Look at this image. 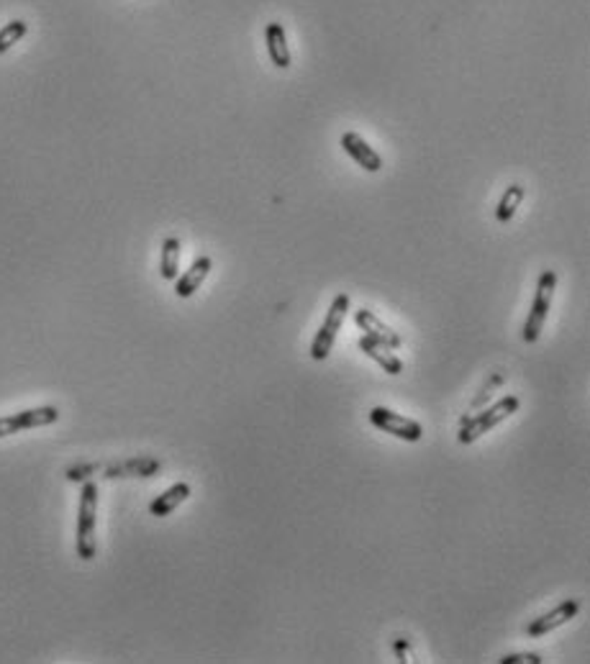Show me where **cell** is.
Returning a JSON list of instances; mask_svg holds the SVG:
<instances>
[{
	"mask_svg": "<svg viewBox=\"0 0 590 664\" xmlns=\"http://www.w3.org/2000/svg\"><path fill=\"white\" fill-rule=\"evenodd\" d=\"M95 518H98V487L95 483L82 485L80 493V508H77V557L91 562L98 554V542H95Z\"/></svg>",
	"mask_w": 590,
	"mask_h": 664,
	"instance_id": "obj_1",
	"label": "cell"
},
{
	"mask_svg": "<svg viewBox=\"0 0 590 664\" xmlns=\"http://www.w3.org/2000/svg\"><path fill=\"white\" fill-rule=\"evenodd\" d=\"M521 408V400L516 395H506L500 398L498 403H493L490 408H485L480 413H475L472 419H462V428L457 434L459 444H475L478 438L488 434L490 428H496L498 423H503L508 416H514L516 410Z\"/></svg>",
	"mask_w": 590,
	"mask_h": 664,
	"instance_id": "obj_2",
	"label": "cell"
},
{
	"mask_svg": "<svg viewBox=\"0 0 590 664\" xmlns=\"http://www.w3.org/2000/svg\"><path fill=\"white\" fill-rule=\"evenodd\" d=\"M555 287H557V272L545 270L539 274V283H537V293H534V303H531L529 316L524 323V332L521 339L527 344H537L542 329H545L546 316H549V308H552V298H555Z\"/></svg>",
	"mask_w": 590,
	"mask_h": 664,
	"instance_id": "obj_3",
	"label": "cell"
},
{
	"mask_svg": "<svg viewBox=\"0 0 590 664\" xmlns=\"http://www.w3.org/2000/svg\"><path fill=\"white\" fill-rule=\"evenodd\" d=\"M347 311H349V295L347 293H339V295L334 298L332 308H329V313L324 318L321 329L316 332L314 344H311V357H314L316 362H324V360L332 354L334 342H336V336H339L342 326H344Z\"/></svg>",
	"mask_w": 590,
	"mask_h": 664,
	"instance_id": "obj_4",
	"label": "cell"
},
{
	"mask_svg": "<svg viewBox=\"0 0 590 664\" xmlns=\"http://www.w3.org/2000/svg\"><path fill=\"white\" fill-rule=\"evenodd\" d=\"M370 423H372L378 431H382V434L403 438V441H409V444H416V441L424 438V426H421V423L413 421V419H406V416L395 413L391 408L382 406L372 408V410H370Z\"/></svg>",
	"mask_w": 590,
	"mask_h": 664,
	"instance_id": "obj_5",
	"label": "cell"
},
{
	"mask_svg": "<svg viewBox=\"0 0 590 664\" xmlns=\"http://www.w3.org/2000/svg\"><path fill=\"white\" fill-rule=\"evenodd\" d=\"M60 421V410L54 406H39L29 408V410H18L11 416H3L0 419V438L14 437L21 431H29V428H42V426H52V423Z\"/></svg>",
	"mask_w": 590,
	"mask_h": 664,
	"instance_id": "obj_6",
	"label": "cell"
},
{
	"mask_svg": "<svg viewBox=\"0 0 590 664\" xmlns=\"http://www.w3.org/2000/svg\"><path fill=\"white\" fill-rule=\"evenodd\" d=\"M577 611H580V603L577 601H562L560 605H555L552 611H546L542 613L539 619H534L527 626V636L529 639H542V636L552 634L555 629H560L565 626L567 621H573L577 616Z\"/></svg>",
	"mask_w": 590,
	"mask_h": 664,
	"instance_id": "obj_7",
	"label": "cell"
},
{
	"mask_svg": "<svg viewBox=\"0 0 590 664\" xmlns=\"http://www.w3.org/2000/svg\"><path fill=\"white\" fill-rule=\"evenodd\" d=\"M354 323L360 326L364 332V336H370V339H378L382 342L385 347L391 349H401L403 344V339H401V333L393 332L388 323H382L372 311H367V308H360V311H354Z\"/></svg>",
	"mask_w": 590,
	"mask_h": 664,
	"instance_id": "obj_8",
	"label": "cell"
},
{
	"mask_svg": "<svg viewBox=\"0 0 590 664\" xmlns=\"http://www.w3.org/2000/svg\"><path fill=\"white\" fill-rule=\"evenodd\" d=\"M342 149L347 151L349 157L363 167V169H367V172H380L382 169V157L357 131L342 134Z\"/></svg>",
	"mask_w": 590,
	"mask_h": 664,
	"instance_id": "obj_9",
	"label": "cell"
},
{
	"mask_svg": "<svg viewBox=\"0 0 590 664\" xmlns=\"http://www.w3.org/2000/svg\"><path fill=\"white\" fill-rule=\"evenodd\" d=\"M211 270H213L211 257H198L196 262H193V265L175 280V295H178V298H190V295H196L198 287L206 283V277L211 274Z\"/></svg>",
	"mask_w": 590,
	"mask_h": 664,
	"instance_id": "obj_10",
	"label": "cell"
},
{
	"mask_svg": "<svg viewBox=\"0 0 590 664\" xmlns=\"http://www.w3.org/2000/svg\"><path fill=\"white\" fill-rule=\"evenodd\" d=\"M360 349H363L370 360H375V362L382 367V372H388V375H401V372H403V360L395 354V349L385 347V344L378 342V339L363 336V339H360Z\"/></svg>",
	"mask_w": 590,
	"mask_h": 664,
	"instance_id": "obj_11",
	"label": "cell"
},
{
	"mask_svg": "<svg viewBox=\"0 0 590 664\" xmlns=\"http://www.w3.org/2000/svg\"><path fill=\"white\" fill-rule=\"evenodd\" d=\"M265 44H267V52H270V60L277 70H288L290 67V49H288V39H285V29L283 24H267L265 26Z\"/></svg>",
	"mask_w": 590,
	"mask_h": 664,
	"instance_id": "obj_12",
	"label": "cell"
},
{
	"mask_svg": "<svg viewBox=\"0 0 590 664\" xmlns=\"http://www.w3.org/2000/svg\"><path fill=\"white\" fill-rule=\"evenodd\" d=\"M190 498V485L188 483H175L172 487H167L162 496H157V498L150 503V514L157 515V518H165L169 515L178 505H182L185 500Z\"/></svg>",
	"mask_w": 590,
	"mask_h": 664,
	"instance_id": "obj_13",
	"label": "cell"
},
{
	"mask_svg": "<svg viewBox=\"0 0 590 664\" xmlns=\"http://www.w3.org/2000/svg\"><path fill=\"white\" fill-rule=\"evenodd\" d=\"M178 270H180V242L175 236H167L162 242V259H160V274L165 280H178Z\"/></svg>",
	"mask_w": 590,
	"mask_h": 664,
	"instance_id": "obj_14",
	"label": "cell"
},
{
	"mask_svg": "<svg viewBox=\"0 0 590 664\" xmlns=\"http://www.w3.org/2000/svg\"><path fill=\"white\" fill-rule=\"evenodd\" d=\"M527 196V190L521 188V185H511V188H506V193L500 197L498 208H496V218H498L500 224H508L511 218L516 216L518 211V206H521V200Z\"/></svg>",
	"mask_w": 590,
	"mask_h": 664,
	"instance_id": "obj_15",
	"label": "cell"
},
{
	"mask_svg": "<svg viewBox=\"0 0 590 664\" xmlns=\"http://www.w3.org/2000/svg\"><path fill=\"white\" fill-rule=\"evenodd\" d=\"M26 34H29V24H26V21H21V18L8 21V24L0 29V54H5L11 46L18 44Z\"/></svg>",
	"mask_w": 590,
	"mask_h": 664,
	"instance_id": "obj_16",
	"label": "cell"
},
{
	"mask_svg": "<svg viewBox=\"0 0 590 664\" xmlns=\"http://www.w3.org/2000/svg\"><path fill=\"white\" fill-rule=\"evenodd\" d=\"M545 659L534 651H521V654H506L500 664H542Z\"/></svg>",
	"mask_w": 590,
	"mask_h": 664,
	"instance_id": "obj_17",
	"label": "cell"
},
{
	"mask_svg": "<svg viewBox=\"0 0 590 664\" xmlns=\"http://www.w3.org/2000/svg\"><path fill=\"white\" fill-rule=\"evenodd\" d=\"M393 650H395V657H398V662H413V657H411V650H409V641H406V639H395Z\"/></svg>",
	"mask_w": 590,
	"mask_h": 664,
	"instance_id": "obj_18",
	"label": "cell"
}]
</instances>
